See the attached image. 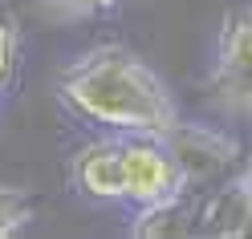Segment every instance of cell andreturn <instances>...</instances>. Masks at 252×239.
I'll list each match as a JSON object with an SVG mask.
<instances>
[{
  "label": "cell",
  "instance_id": "obj_9",
  "mask_svg": "<svg viewBox=\"0 0 252 239\" xmlns=\"http://www.w3.org/2000/svg\"><path fill=\"white\" fill-rule=\"evenodd\" d=\"M17 49H21V28L12 21V12L0 8V89L17 73Z\"/></svg>",
  "mask_w": 252,
  "mask_h": 239
},
{
  "label": "cell",
  "instance_id": "obj_2",
  "mask_svg": "<svg viewBox=\"0 0 252 239\" xmlns=\"http://www.w3.org/2000/svg\"><path fill=\"white\" fill-rule=\"evenodd\" d=\"M191 190L159 134H122V203L147 207Z\"/></svg>",
  "mask_w": 252,
  "mask_h": 239
},
{
  "label": "cell",
  "instance_id": "obj_10",
  "mask_svg": "<svg viewBox=\"0 0 252 239\" xmlns=\"http://www.w3.org/2000/svg\"><path fill=\"white\" fill-rule=\"evenodd\" d=\"M37 4L61 21H82V17H102L118 4V0H37Z\"/></svg>",
  "mask_w": 252,
  "mask_h": 239
},
{
  "label": "cell",
  "instance_id": "obj_5",
  "mask_svg": "<svg viewBox=\"0 0 252 239\" xmlns=\"http://www.w3.org/2000/svg\"><path fill=\"white\" fill-rule=\"evenodd\" d=\"M69 179L77 195L98 203H122V134L86 142L69 158Z\"/></svg>",
  "mask_w": 252,
  "mask_h": 239
},
{
  "label": "cell",
  "instance_id": "obj_4",
  "mask_svg": "<svg viewBox=\"0 0 252 239\" xmlns=\"http://www.w3.org/2000/svg\"><path fill=\"white\" fill-rule=\"evenodd\" d=\"M248 73H252V12L236 8L220 25L216 45V98L228 109L248 106Z\"/></svg>",
  "mask_w": 252,
  "mask_h": 239
},
{
  "label": "cell",
  "instance_id": "obj_7",
  "mask_svg": "<svg viewBox=\"0 0 252 239\" xmlns=\"http://www.w3.org/2000/svg\"><path fill=\"white\" fill-rule=\"evenodd\" d=\"M130 235L134 239H183V235H195V199L183 190V195H171V199L138 207V215L130 223Z\"/></svg>",
  "mask_w": 252,
  "mask_h": 239
},
{
  "label": "cell",
  "instance_id": "obj_8",
  "mask_svg": "<svg viewBox=\"0 0 252 239\" xmlns=\"http://www.w3.org/2000/svg\"><path fill=\"white\" fill-rule=\"evenodd\" d=\"M33 219V195L21 186H0V239L17 235Z\"/></svg>",
  "mask_w": 252,
  "mask_h": 239
},
{
  "label": "cell",
  "instance_id": "obj_3",
  "mask_svg": "<svg viewBox=\"0 0 252 239\" xmlns=\"http://www.w3.org/2000/svg\"><path fill=\"white\" fill-rule=\"evenodd\" d=\"M167 142V150L175 154V162L183 170L187 186H203L220 179L236 158H240V146L236 138L224 130H212V126H191V122H175L167 134H159Z\"/></svg>",
  "mask_w": 252,
  "mask_h": 239
},
{
  "label": "cell",
  "instance_id": "obj_6",
  "mask_svg": "<svg viewBox=\"0 0 252 239\" xmlns=\"http://www.w3.org/2000/svg\"><path fill=\"white\" fill-rule=\"evenodd\" d=\"M248 219H252V179L248 174L195 199V235L240 239L248 231Z\"/></svg>",
  "mask_w": 252,
  "mask_h": 239
},
{
  "label": "cell",
  "instance_id": "obj_1",
  "mask_svg": "<svg viewBox=\"0 0 252 239\" xmlns=\"http://www.w3.org/2000/svg\"><path fill=\"white\" fill-rule=\"evenodd\" d=\"M57 98L73 118L114 134H167L179 122V106L163 77L122 45L82 53L61 73Z\"/></svg>",
  "mask_w": 252,
  "mask_h": 239
}]
</instances>
